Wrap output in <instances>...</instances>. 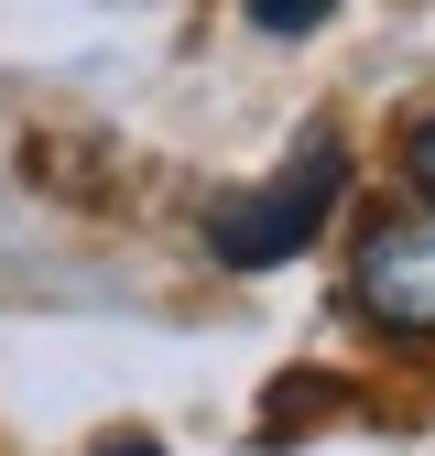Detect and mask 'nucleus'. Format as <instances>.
<instances>
[{
	"instance_id": "1",
	"label": "nucleus",
	"mask_w": 435,
	"mask_h": 456,
	"mask_svg": "<svg viewBox=\"0 0 435 456\" xmlns=\"http://www.w3.org/2000/svg\"><path fill=\"white\" fill-rule=\"evenodd\" d=\"M338 196H349V152H338V131H305L261 185H240V196L207 207V250L229 261V272H272V261H294L316 228L338 217Z\"/></svg>"
},
{
	"instance_id": "2",
	"label": "nucleus",
	"mask_w": 435,
	"mask_h": 456,
	"mask_svg": "<svg viewBox=\"0 0 435 456\" xmlns=\"http://www.w3.org/2000/svg\"><path fill=\"white\" fill-rule=\"evenodd\" d=\"M349 305L381 337H403V348H435V207H403V217H370L359 228Z\"/></svg>"
},
{
	"instance_id": "3",
	"label": "nucleus",
	"mask_w": 435,
	"mask_h": 456,
	"mask_svg": "<svg viewBox=\"0 0 435 456\" xmlns=\"http://www.w3.org/2000/svg\"><path fill=\"white\" fill-rule=\"evenodd\" d=\"M240 12H250L261 33H316L326 12H338V0H240Z\"/></svg>"
},
{
	"instance_id": "4",
	"label": "nucleus",
	"mask_w": 435,
	"mask_h": 456,
	"mask_svg": "<svg viewBox=\"0 0 435 456\" xmlns=\"http://www.w3.org/2000/svg\"><path fill=\"white\" fill-rule=\"evenodd\" d=\"M403 175H414V196L435 207V120H414V131H403Z\"/></svg>"
},
{
	"instance_id": "5",
	"label": "nucleus",
	"mask_w": 435,
	"mask_h": 456,
	"mask_svg": "<svg viewBox=\"0 0 435 456\" xmlns=\"http://www.w3.org/2000/svg\"><path fill=\"white\" fill-rule=\"evenodd\" d=\"M87 456H163L152 435H109V445H87Z\"/></svg>"
}]
</instances>
